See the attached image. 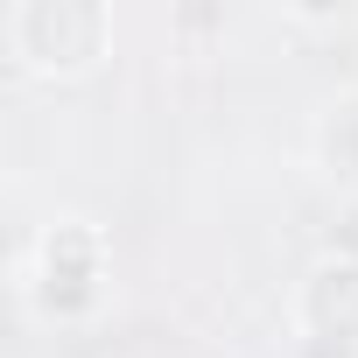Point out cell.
Segmentation results:
<instances>
[{
	"label": "cell",
	"instance_id": "1",
	"mask_svg": "<svg viewBox=\"0 0 358 358\" xmlns=\"http://www.w3.org/2000/svg\"><path fill=\"white\" fill-rule=\"evenodd\" d=\"M106 274H113L106 232L92 218H57L22 260V302L50 323H78L106 302Z\"/></svg>",
	"mask_w": 358,
	"mask_h": 358
},
{
	"label": "cell",
	"instance_id": "2",
	"mask_svg": "<svg viewBox=\"0 0 358 358\" xmlns=\"http://www.w3.org/2000/svg\"><path fill=\"white\" fill-rule=\"evenodd\" d=\"M0 36L8 57L36 78H85L113 43V15L99 0H15L0 15Z\"/></svg>",
	"mask_w": 358,
	"mask_h": 358
},
{
	"label": "cell",
	"instance_id": "3",
	"mask_svg": "<svg viewBox=\"0 0 358 358\" xmlns=\"http://www.w3.org/2000/svg\"><path fill=\"white\" fill-rule=\"evenodd\" d=\"M295 323L309 344H344L358 351V253H330L302 274L295 288Z\"/></svg>",
	"mask_w": 358,
	"mask_h": 358
},
{
	"label": "cell",
	"instance_id": "4",
	"mask_svg": "<svg viewBox=\"0 0 358 358\" xmlns=\"http://www.w3.org/2000/svg\"><path fill=\"white\" fill-rule=\"evenodd\" d=\"M323 162H330V176L358 183V99L323 113Z\"/></svg>",
	"mask_w": 358,
	"mask_h": 358
}]
</instances>
